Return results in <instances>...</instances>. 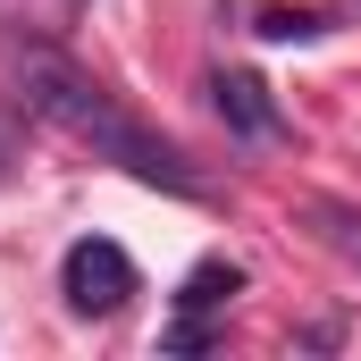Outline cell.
<instances>
[{"mask_svg":"<svg viewBox=\"0 0 361 361\" xmlns=\"http://www.w3.org/2000/svg\"><path fill=\"white\" fill-rule=\"evenodd\" d=\"M8 76H17V101H25L42 126L76 135L92 160H118L126 177L169 185V193H202L193 160H185L169 135H152L135 109H118V101L92 85V76L68 59V51H59V42H42V34H17V42H8Z\"/></svg>","mask_w":361,"mask_h":361,"instance_id":"cell-1","label":"cell"},{"mask_svg":"<svg viewBox=\"0 0 361 361\" xmlns=\"http://www.w3.org/2000/svg\"><path fill=\"white\" fill-rule=\"evenodd\" d=\"M59 294H68L76 319H109V311H126V294H135V261H126L109 235H76L68 261H59Z\"/></svg>","mask_w":361,"mask_h":361,"instance_id":"cell-2","label":"cell"},{"mask_svg":"<svg viewBox=\"0 0 361 361\" xmlns=\"http://www.w3.org/2000/svg\"><path fill=\"white\" fill-rule=\"evenodd\" d=\"M235 294H244V269H235V261H202V269L177 286V319H169L160 345H169V353H202V345H210V311H227Z\"/></svg>","mask_w":361,"mask_h":361,"instance_id":"cell-3","label":"cell"},{"mask_svg":"<svg viewBox=\"0 0 361 361\" xmlns=\"http://www.w3.org/2000/svg\"><path fill=\"white\" fill-rule=\"evenodd\" d=\"M210 101H219V118H227V135H244V143H286L294 126H286V109L269 101L261 76H244V68H219L210 76Z\"/></svg>","mask_w":361,"mask_h":361,"instance_id":"cell-4","label":"cell"},{"mask_svg":"<svg viewBox=\"0 0 361 361\" xmlns=\"http://www.w3.org/2000/svg\"><path fill=\"white\" fill-rule=\"evenodd\" d=\"M302 219H311V235H319L336 261L361 269V210H345V202H302Z\"/></svg>","mask_w":361,"mask_h":361,"instance_id":"cell-5","label":"cell"},{"mask_svg":"<svg viewBox=\"0 0 361 361\" xmlns=\"http://www.w3.org/2000/svg\"><path fill=\"white\" fill-rule=\"evenodd\" d=\"M261 34H269V42H319V34H328V17H311V8H269V17H261Z\"/></svg>","mask_w":361,"mask_h":361,"instance_id":"cell-6","label":"cell"},{"mask_svg":"<svg viewBox=\"0 0 361 361\" xmlns=\"http://www.w3.org/2000/svg\"><path fill=\"white\" fill-rule=\"evenodd\" d=\"M68 8H76V0H68Z\"/></svg>","mask_w":361,"mask_h":361,"instance_id":"cell-7","label":"cell"}]
</instances>
